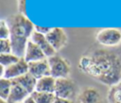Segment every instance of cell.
Wrapping results in <instances>:
<instances>
[{
    "label": "cell",
    "mask_w": 121,
    "mask_h": 103,
    "mask_svg": "<svg viewBox=\"0 0 121 103\" xmlns=\"http://www.w3.org/2000/svg\"><path fill=\"white\" fill-rule=\"evenodd\" d=\"M12 53V46L10 39H1L0 40V54Z\"/></svg>",
    "instance_id": "cell-20"
},
{
    "label": "cell",
    "mask_w": 121,
    "mask_h": 103,
    "mask_svg": "<svg viewBox=\"0 0 121 103\" xmlns=\"http://www.w3.org/2000/svg\"><path fill=\"white\" fill-rule=\"evenodd\" d=\"M120 84H121V82H120Z\"/></svg>",
    "instance_id": "cell-27"
},
{
    "label": "cell",
    "mask_w": 121,
    "mask_h": 103,
    "mask_svg": "<svg viewBox=\"0 0 121 103\" xmlns=\"http://www.w3.org/2000/svg\"><path fill=\"white\" fill-rule=\"evenodd\" d=\"M20 103H23V102H20Z\"/></svg>",
    "instance_id": "cell-26"
},
{
    "label": "cell",
    "mask_w": 121,
    "mask_h": 103,
    "mask_svg": "<svg viewBox=\"0 0 121 103\" xmlns=\"http://www.w3.org/2000/svg\"><path fill=\"white\" fill-rule=\"evenodd\" d=\"M26 73H28V62L24 58H21L16 63L5 67L3 77L12 80Z\"/></svg>",
    "instance_id": "cell-7"
},
{
    "label": "cell",
    "mask_w": 121,
    "mask_h": 103,
    "mask_svg": "<svg viewBox=\"0 0 121 103\" xmlns=\"http://www.w3.org/2000/svg\"><path fill=\"white\" fill-rule=\"evenodd\" d=\"M0 103H9L7 100H4V99H1L0 98Z\"/></svg>",
    "instance_id": "cell-25"
},
{
    "label": "cell",
    "mask_w": 121,
    "mask_h": 103,
    "mask_svg": "<svg viewBox=\"0 0 121 103\" xmlns=\"http://www.w3.org/2000/svg\"><path fill=\"white\" fill-rule=\"evenodd\" d=\"M107 99L109 103H121V84L112 86L109 90Z\"/></svg>",
    "instance_id": "cell-15"
},
{
    "label": "cell",
    "mask_w": 121,
    "mask_h": 103,
    "mask_svg": "<svg viewBox=\"0 0 121 103\" xmlns=\"http://www.w3.org/2000/svg\"><path fill=\"white\" fill-rule=\"evenodd\" d=\"M95 40L103 46H116L121 43V30L114 27L103 28L96 33Z\"/></svg>",
    "instance_id": "cell-4"
},
{
    "label": "cell",
    "mask_w": 121,
    "mask_h": 103,
    "mask_svg": "<svg viewBox=\"0 0 121 103\" xmlns=\"http://www.w3.org/2000/svg\"><path fill=\"white\" fill-rule=\"evenodd\" d=\"M55 86H56V78L53 77L52 76H46V77H41L37 80L35 91L54 94Z\"/></svg>",
    "instance_id": "cell-14"
},
{
    "label": "cell",
    "mask_w": 121,
    "mask_h": 103,
    "mask_svg": "<svg viewBox=\"0 0 121 103\" xmlns=\"http://www.w3.org/2000/svg\"><path fill=\"white\" fill-rule=\"evenodd\" d=\"M50 30H51V27L41 26H36V25H35V31H37V32H39V33H41V34L46 35Z\"/></svg>",
    "instance_id": "cell-22"
},
{
    "label": "cell",
    "mask_w": 121,
    "mask_h": 103,
    "mask_svg": "<svg viewBox=\"0 0 121 103\" xmlns=\"http://www.w3.org/2000/svg\"><path fill=\"white\" fill-rule=\"evenodd\" d=\"M21 58L17 57L13 53H7V54H0V65L4 67H8L16 63Z\"/></svg>",
    "instance_id": "cell-18"
},
{
    "label": "cell",
    "mask_w": 121,
    "mask_h": 103,
    "mask_svg": "<svg viewBox=\"0 0 121 103\" xmlns=\"http://www.w3.org/2000/svg\"><path fill=\"white\" fill-rule=\"evenodd\" d=\"M30 41H32L34 43H36L44 53V55L46 56V58H50L54 55H56V50L53 48V46L50 44V43L48 42V40L46 39L45 35L41 34L37 31L34 30V32L32 33L30 39Z\"/></svg>",
    "instance_id": "cell-9"
},
{
    "label": "cell",
    "mask_w": 121,
    "mask_h": 103,
    "mask_svg": "<svg viewBox=\"0 0 121 103\" xmlns=\"http://www.w3.org/2000/svg\"><path fill=\"white\" fill-rule=\"evenodd\" d=\"M31 95L34 97L36 103H53L56 95L51 93H43V92H37L34 91Z\"/></svg>",
    "instance_id": "cell-16"
},
{
    "label": "cell",
    "mask_w": 121,
    "mask_h": 103,
    "mask_svg": "<svg viewBox=\"0 0 121 103\" xmlns=\"http://www.w3.org/2000/svg\"><path fill=\"white\" fill-rule=\"evenodd\" d=\"M6 22L10 30V37L29 40L35 30V25L21 13L10 14L6 18Z\"/></svg>",
    "instance_id": "cell-2"
},
{
    "label": "cell",
    "mask_w": 121,
    "mask_h": 103,
    "mask_svg": "<svg viewBox=\"0 0 121 103\" xmlns=\"http://www.w3.org/2000/svg\"><path fill=\"white\" fill-rule=\"evenodd\" d=\"M78 103H102V96L100 92L95 87H86L78 94L77 98Z\"/></svg>",
    "instance_id": "cell-10"
},
{
    "label": "cell",
    "mask_w": 121,
    "mask_h": 103,
    "mask_svg": "<svg viewBox=\"0 0 121 103\" xmlns=\"http://www.w3.org/2000/svg\"><path fill=\"white\" fill-rule=\"evenodd\" d=\"M47 60L50 67V76L56 79L69 77L71 72V65L66 59L56 54L50 58H47Z\"/></svg>",
    "instance_id": "cell-3"
},
{
    "label": "cell",
    "mask_w": 121,
    "mask_h": 103,
    "mask_svg": "<svg viewBox=\"0 0 121 103\" xmlns=\"http://www.w3.org/2000/svg\"><path fill=\"white\" fill-rule=\"evenodd\" d=\"M10 30L6 22V19H2L0 21V40L1 39H9Z\"/></svg>",
    "instance_id": "cell-19"
},
{
    "label": "cell",
    "mask_w": 121,
    "mask_h": 103,
    "mask_svg": "<svg viewBox=\"0 0 121 103\" xmlns=\"http://www.w3.org/2000/svg\"><path fill=\"white\" fill-rule=\"evenodd\" d=\"M45 37L56 51L62 49L68 43L67 34L61 27H52Z\"/></svg>",
    "instance_id": "cell-6"
},
{
    "label": "cell",
    "mask_w": 121,
    "mask_h": 103,
    "mask_svg": "<svg viewBox=\"0 0 121 103\" xmlns=\"http://www.w3.org/2000/svg\"><path fill=\"white\" fill-rule=\"evenodd\" d=\"M78 69L110 87L121 82V59L118 54L108 49H95L82 56Z\"/></svg>",
    "instance_id": "cell-1"
},
{
    "label": "cell",
    "mask_w": 121,
    "mask_h": 103,
    "mask_svg": "<svg viewBox=\"0 0 121 103\" xmlns=\"http://www.w3.org/2000/svg\"><path fill=\"white\" fill-rule=\"evenodd\" d=\"M54 94L57 97L73 100L77 95V85L69 77L58 78L56 79Z\"/></svg>",
    "instance_id": "cell-5"
},
{
    "label": "cell",
    "mask_w": 121,
    "mask_h": 103,
    "mask_svg": "<svg viewBox=\"0 0 121 103\" xmlns=\"http://www.w3.org/2000/svg\"><path fill=\"white\" fill-rule=\"evenodd\" d=\"M23 103H36V101H35L34 97H33L31 94H29V95L23 101Z\"/></svg>",
    "instance_id": "cell-24"
},
{
    "label": "cell",
    "mask_w": 121,
    "mask_h": 103,
    "mask_svg": "<svg viewBox=\"0 0 121 103\" xmlns=\"http://www.w3.org/2000/svg\"><path fill=\"white\" fill-rule=\"evenodd\" d=\"M28 73L31 74L37 79L46 76H50V67L48 60L44 59L42 60L28 62Z\"/></svg>",
    "instance_id": "cell-8"
},
{
    "label": "cell",
    "mask_w": 121,
    "mask_h": 103,
    "mask_svg": "<svg viewBox=\"0 0 121 103\" xmlns=\"http://www.w3.org/2000/svg\"><path fill=\"white\" fill-rule=\"evenodd\" d=\"M12 87V80L5 77L0 78V98L7 100Z\"/></svg>",
    "instance_id": "cell-17"
},
{
    "label": "cell",
    "mask_w": 121,
    "mask_h": 103,
    "mask_svg": "<svg viewBox=\"0 0 121 103\" xmlns=\"http://www.w3.org/2000/svg\"><path fill=\"white\" fill-rule=\"evenodd\" d=\"M28 95L29 94L21 85H19L18 83L12 80V87L7 101L9 103H20L23 102Z\"/></svg>",
    "instance_id": "cell-12"
},
{
    "label": "cell",
    "mask_w": 121,
    "mask_h": 103,
    "mask_svg": "<svg viewBox=\"0 0 121 103\" xmlns=\"http://www.w3.org/2000/svg\"><path fill=\"white\" fill-rule=\"evenodd\" d=\"M14 82L18 83L19 85H21L29 94H31L35 89H36V84H37V78H35L31 74L26 73L17 78L12 79Z\"/></svg>",
    "instance_id": "cell-13"
},
{
    "label": "cell",
    "mask_w": 121,
    "mask_h": 103,
    "mask_svg": "<svg viewBox=\"0 0 121 103\" xmlns=\"http://www.w3.org/2000/svg\"><path fill=\"white\" fill-rule=\"evenodd\" d=\"M24 59L27 62H32V61H37V60H42L44 59H47L43 50L32 41H28Z\"/></svg>",
    "instance_id": "cell-11"
},
{
    "label": "cell",
    "mask_w": 121,
    "mask_h": 103,
    "mask_svg": "<svg viewBox=\"0 0 121 103\" xmlns=\"http://www.w3.org/2000/svg\"><path fill=\"white\" fill-rule=\"evenodd\" d=\"M53 103H72V100L69 99H65V98H61V97H57L55 98Z\"/></svg>",
    "instance_id": "cell-23"
},
{
    "label": "cell",
    "mask_w": 121,
    "mask_h": 103,
    "mask_svg": "<svg viewBox=\"0 0 121 103\" xmlns=\"http://www.w3.org/2000/svg\"><path fill=\"white\" fill-rule=\"evenodd\" d=\"M18 13H21V14H24L26 16V0H18Z\"/></svg>",
    "instance_id": "cell-21"
}]
</instances>
